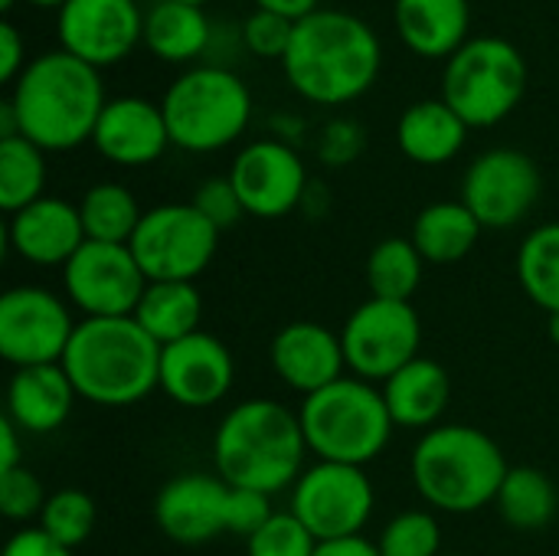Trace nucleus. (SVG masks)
<instances>
[{"label":"nucleus","instance_id":"nucleus-27","mask_svg":"<svg viewBox=\"0 0 559 556\" xmlns=\"http://www.w3.org/2000/svg\"><path fill=\"white\" fill-rule=\"evenodd\" d=\"M481 229L485 226L462 200H439L416 216L409 239L429 265H455L478 246Z\"/></svg>","mask_w":559,"mask_h":556},{"label":"nucleus","instance_id":"nucleus-38","mask_svg":"<svg viewBox=\"0 0 559 556\" xmlns=\"http://www.w3.org/2000/svg\"><path fill=\"white\" fill-rule=\"evenodd\" d=\"M46 498L49 495L43 492L39 478L26 465L13 472H0V511L7 521H29V518L39 521Z\"/></svg>","mask_w":559,"mask_h":556},{"label":"nucleus","instance_id":"nucleus-23","mask_svg":"<svg viewBox=\"0 0 559 556\" xmlns=\"http://www.w3.org/2000/svg\"><path fill=\"white\" fill-rule=\"evenodd\" d=\"M403 46L423 59H449L472 39V0H393Z\"/></svg>","mask_w":559,"mask_h":556},{"label":"nucleus","instance_id":"nucleus-24","mask_svg":"<svg viewBox=\"0 0 559 556\" xmlns=\"http://www.w3.org/2000/svg\"><path fill=\"white\" fill-rule=\"evenodd\" d=\"M383 400L400 429H436L452 400V380L445 367L432 357H416L383 383Z\"/></svg>","mask_w":559,"mask_h":556},{"label":"nucleus","instance_id":"nucleus-16","mask_svg":"<svg viewBox=\"0 0 559 556\" xmlns=\"http://www.w3.org/2000/svg\"><path fill=\"white\" fill-rule=\"evenodd\" d=\"M144 36L138 0H66L56 7V39L95 69L121 62Z\"/></svg>","mask_w":559,"mask_h":556},{"label":"nucleus","instance_id":"nucleus-18","mask_svg":"<svg viewBox=\"0 0 559 556\" xmlns=\"http://www.w3.org/2000/svg\"><path fill=\"white\" fill-rule=\"evenodd\" d=\"M229 485L219 475L187 472L170 478L154 498V521L164 537L183 547H197L226 534Z\"/></svg>","mask_w":559,"mask_h":556},{"label":"nucleus","instance_id":"nucleus-34","mask_svg":"<svg viewBox=\"0 0 559 556\" xmlns=\"http://www.w3.org/2000/svg\"><path fill=\"white\" fill-rule=\"evenodd\" d=\"M95 521H98L95 501L85 492H79V488H62V492H52L46 498V508H43L36 528L43 534H49L56 544L75 551V547H82L92 537Z\"/></svg>","mask_w":559,"mask_h":556},{"label":"nucleus","instance_id":"nucleus-12","mask_svg":"<svg viewBox=\"0 0 559 556\" xmlns=\"http://www.w3.org/2000/svg\"><path fill=\"white\" fill-rule=\"evenodd\" d=\"M75 328L69 305L43 285H16L0 298V357L16 370L62 364Z\"/></svg>","mask_w":559,"mask_h":556},{"label":"nucleus","instance_id":"nucleus-17","mask_svg":"<svg viewBox=\"0 0 559 556\" xmlns=\"http://www.w3.org/2000/svg\"><path fill=\"white\" fill-rule=\"evenodd\" d=\"M233 383L236 360L216 334L197 331L160 351V390L183 410H210L223 403Z\"/></svg>","mask_w":559,"mask_h":556},{"label":"nucleus","instance_id":"nucleus-51","mask_svg":"<svg viewBox=\"0 0 559 556\" xmlns=\"http://www.w3.org/2000/svg\"><path fill=\"white\" fill-rule=\"evenodd\" d=\"M180 3H197V7H203V3H210V0H180Z\"/></svg>","mask_w":559,"mask_h":556},{"label":"nucleus","instance_id":"nucleus-40","mask_svg":"<svg viewBox=\"0 0 559 556\" xmlns=\"http://www.w3.org/2000/svg\"><path fill=\"white\" fill-rule=\"evenodd\" d=\"M190 203H193L219 233L229 229V226H236V223L246 216V206H242V200H239V193H236V187H233L229 177H206V180L197 187V193H193Z\"/></svg>","mask_w":559,"mask_h":556},{"label":"nucleus","instance_id":"nucleus-49","mask_svg":"<svg viewBox=\"0 0 559 556\" xmlns=\"http://www.w3.org/2000/svg\"><path fill=\"white\" fill-rule=\"evenodd\" d=\"M26 3H33V7H62L66 0H26Z\"/></svg>","mask_w":559,"mask_h":556},{"label":"nucleus","instance_id":"nucleus-2","mask_svg":"<svg viewBox=\"0 0 559 556\" xmlns=\"http://www.w3.org/2000/svg\"><path fill=\"white\" fill-rule=\"evenodd\" d=\"M16 131L43 151H72L92 141L105 108L102 69L66 52L62 46L29 56L7 95Z\"/></svg>","mask_w":559,"mask_h":556},{"label":"nucleus","instance_id":"nucleus-21","mask_svg":"<svg viewBox=\"0 0 559 556\" xmlns=\"http://www.w3.org/2000/svg\"><path fill=\"white\" fill-rule=\"evenodd\" d=\"M269 360H272L275 377L301 397H311L347 374L341 334H334L331 328L318 321L285 324L272 338Z\"/></svg>","mask_w":559,"mask_h":556},{"label":"nucleus","instance_id":"nucleus-15","mask_svg":"<svg viewBox=\"0 0 559 556\" xmlns=\"http://www.w3.org/2000/svg\"><path fill=\"white\" fill-rule=\"evenodd\" d=\"M226 177L233 180L246 216L255 220H282L295 213L311 187L298 147L278 138H259L242 144Z\"/></svg>","mask_w":559,"mask_h":556},{"label":"nucleus","instance_id":"nucleus-19","mask_svg":"<svg viewBox=\"0 0 559 556\" xmlns=\"http://www.w3.org/2000/svg\"><path fill=\"white\" fill-rule=\"evenodd\" d=\"M92 147L118 167H147L160 161L170 147L160 102H151L144 95L108 98L95 121Z\"/></svg>","mask_w":559,"mask_h":556},{"label":"nucleus","instance_id":"nucleus-25","mask_svg":"<svg viewBox=\"0 0 559 556\" xmlns=\"http://www.w3.org/2000/svg\"><path fill=\"white\" fill-rule=\"evenodd\" d=\"M468 131L472 128L462 121V115L442 95L419 98L403 108V115L396 121V144L413 164L439 167L462 154Z\"/></svg>","mask_w":559,"mask_h":556},{"label":"nucleus","instance_id":"nucleus-31","mask_svg":"<svg viewBox=\"0 0 559 556\" xmlns=\"http://www.w3.org/2000/svg\"><path fill=\"white\" fill-rule=\"evenodd\" d=\"M423 269L426 259L413 246V239H380L370 256H367V288L370 298H386V301H413V295L423 285Z\"/></svg>","mask_w":559,"mask_h":556},{"label":"nucleus","instance_id":"nucleus-10","mask_svg":"<svg viewBox=\"0 0 559 556\" xmlns=\"http://www.w3.org/2000/svg\"><path fill=\"white\" fill-rule=\"evenodd\" d=\"M423 344V324L413 301L367 298L341 328L347 370L367 383H386L396 370L413 364Z\"/></svg>","mask_w":559,"mask_h":556},{"label":"nucleus","instance_id":"nucleus-4","mask_svg":"<svg viewBox=\"0 0 559 556\" xmlns=\"http://www.w3.org/2000/svg\"><path fill=\"white\" fill-rule=\"evenodd\" d=\"M160 344L134 318H82L62 370L79 400L105 410H124L160 387Z\"/></svg>","mask_w":559,"mask_h":556},{"label":"nucleus","instance_id":"nucleus-36","mask_svg":"<svg viewBox=\"0 0 559 556\" xmlns=\"http://www.w3.org/2000/svg\"><path fill=\"white\" fill-rule=\"evenodd\" d=\"M314 551L318 541L292 511H275L246 541V556H314Z\"/></svg>","mask_w":559,"mask_h":556},{"label":"nucleus","instance_id":"nucleus-9","mask_svg":"<svg viewBox=\"0 0 559 556\" xmlns=\"http://www.w3.org/2000/svg\"><path fill=\"white\" fill-rule=\"evenodd\" d=\"M128 246L147 282H197L219 249V229L193 203H160L144 210Z\"/></svg>","mask_w":559,"mask_h":556},{"label":"nucleus","instance_id":"nucleus-47","mask_svg":"<svg viewBox=\"0 0 559 556\" xmlns=\"http://www.w3.org/2000/svg\"><path fill=\"white\" fill-rule=\"evenodd\" d=\"M272 128H275V138L278 141H288V144H298V134L305 131L301 118L298 115H285V111L272 118Z\"/></svg>","mask_w":559,"mask_h":556},{"label":"nucleus","instance_id":"nucleus-6","mask_svg":"<svg viewBox=\"0 0 559 556\" xmlns=\"http://www.w3.org/2000/svg\"><path fill=\"white\" fill-rule=\"evenodd\" d=\"M170 144L210 154L236 144L252 121V92L236 69L216 62L187 66L160 95Z\"/></svg>","mask_w":559,"mask_h":556},{"label":"nucleus","instance_id":"nucleus-3","mask_svg":"<svg viewBox=\"0 0 559 556\" xmlns=\"http://www.w3.org/2000/svg\"><path fill=\"white\" fill-rule=\"evenodd\" d=\"M305 456L301 419L278 400H242L213 433V465L229 488L272 498L301 478Z\"/></svg>","mask_w":559,"mask_h":556},{"label":"nucleus","instance_id":"nucleus-7","mask_svg":"<svg viewBox=\"0 0 559 556\" xmlns=\"http://www.w3.org/2000/svg\"><path fill=\"white\" fill-rule=\"evenodd\" d=\"M298 419L308 452H314L318 462L357 469L380 459L396 429L383 390L354 374H344L331 387L305 397Z\"/></svg>","mask_w":559,"mask_h":556},{"label":"nucleus","instance_id":"nucleus-35","mask_svg":"<svg viewBox=\"0 0 559 556\" xmlns=\"http://www.w3.org/2000/svg\"><path fill=\"white\" fill-rule=\"evenodd\" d=\"M377 547L380 556H442V528L429 511H403L383 528Z\"/></svg>","mask_w":559,"mask_h":556},{"label":"nucleus","instance_id":"nucleus-43","mask_svg":"<svg viewBox=\"0 0 559 556\" xmlns=\"http://www.w3.org/2000/svg\"><path fill=\"white\" fill-rule=\"evenodd\" d=\"M3 556H75L69 547L56 544L49 534H43L39 528H23L16 531L7 547H3Z\"/></svg>","mask_w":559,"mask_h":556},{"label":"nucleus","instance_id":"nucleus-32","mask_svg":"<svg viewBox=\"0 0 559 556\" xmlns=\"http://www.w3.org/2000/svg\"><path fill=\"white\" fill-rule=\"evenodd\" d=\"M518 282L547 315L559 311V223L531 229L518 249Z\"/></svg>","mask_w":559,"mask_h":556},{"label":"nucleus","instance_id":"nucleus-37","mask_svg":"<svg viewBox=\"0 0 559 556\" xmlns=\"http://www.w3.org/2000/svg\"><path fill=\"white\" fill-rule=\"evenodd\" d=\"M292 33H295V20H288L282 13H272V10H262V7H252L246 13L242 26H239V39L252 56L278 59V62L288 52Z\"/></svg>","mask_w":559,"mask_h":556},{"label":"nucleus","instance_id":"nucleus-5","mask_svg":"<svg viewBox=\"0 0 559 556\" xmlns=\"http://www.w3.org/2000/svg\"><path fill=\"white\" fill-rule=\"evenodd\" d=\"M508 472L501 446L468 423H442L423 433L409 459L419 498L445 514H472L495 505Z\"/></svg>","mask_w":559,"mask_h":556},{"label":"nucleus","instance_id":"nucleus-39","mask_svg":"<svg viewBox=\"0 0 559 556\" xmlns=\"http://www.w3.org/2000/svg\"><path fill=\"white\" fill-rule=\"evenodd\" d=\"M367 144V131L357 118H331L321 131H318V157L328 164V167H344L350 161L360 157Z\"/></svg>","mask_w":559,"mask_h":556},{"label":"nucleus","instance_id":"nucleus-50","mask_svg":"<svg viewBox=\"0 0 559 556\" xmlns=\"http://www.w3.org/2000/svg\"><path fill=\"white\" fill-rule=\"evenodd\" d=\"M13 3H16V0H0V10H3V13H10V10H13Z\"/></svg>","mask_w":559,"mask_h":556},{"label":"nucleus","instance_id":"nucleus-46","mask_svg":"<svg viewBox=\"0 0 559 556\" xmlns=\"http://www.w3.org/2000/svg\"><path fill=\"white\" fill-rule=\"evenodd\" d=\"M252 3L262 7V10L282 13L288 20H301V16H308V13H314L321 7L318 0H252Z\"/></svg>","mask_w":559,"mask_h":556},{"label":"nucleus","instance_id":"nucleus-8","mask_svg":"<svg viewBox=\"0 0 559 556\" xmlns=\"http://www.w3.org/2000/svg\"><path fill=\"white\" fill-rule=\"evenodd\" d=\"M527 59L508 36H472L445 59L442 98L468 128H495L527 95Z\"/></svg>","mask_w":559,"mask_h":556},{"label":"nucleus","instance_id":"nucleus-29","mask_svg":"<svg viewBox=\"0 0 559 556\" xmlns=\"http://www.w3.org/2000/svg\"><path fill=\"white\" fill-rule=\"evenodd\" d=\"M79 213H82V226H85V239L92 242H118L128 246L144 210L138 206V197L115 180H102L92 184L82 200H79Z\"/></svg>","mask_w":559,"mask_h":556},{"label":"nucleus","instance_id":"nucleus-22","mask_svg":"<svg viewBox=\"0 0 559 556\" xmlns=\"http://www.w3.org/2000/svg\"><path fill=\"white\" fill-rule=\"evenodd\" d=\"M79 393L62 364L13 370L7 387V419L29 436L56 433L75 406Z\"/></svg>","mask_w":559,"mask_h":556},{"label":"nucleus","instance_id":"nucleus-14","mask_svg":"<svg viewBox=\"0 0 559 556\" xmlns=\"http://www.w3.org/2000/svg\"><path fill=\"white\" fill-rule=\"evenodd\" d=\"M544 190L540 167L518 147L481 151L462 177V203L485 229H511L531 216Z\"/></svg>","mask_w":559,"mask_h":556},{"label":"nucleus","instance_id":"nucleus-28","mask_svg":"<svg viewBox=\"0 0 559 556\" xmlns=\"http://www.w3.org/2000/svg\"><path fill=\"white\" fill-rule=\"evenodd\" d=\"M200 318H203V298L193 282H147V292L134 311V321L160 347L197 334Z\"/></svg>","mask_w":559,"mask_h":556},{"label":"nucleus","instance_id":"nucleus-44","mask_svg":"<svg viewBox=\"0 0 559 556\" xmlns=\"http://www.w3.org/2000/svg\"><path fill=\"white\" fill-rule=\"evenodd\" d=\"M314 556H380V547L367 541L364 534H357V537H341V541H321Z\"/></svg>","mask_w":559,"mask_h":556},{"label":"nucleus","instance_id":"nucleus-11","mask_svg":"<svg viewBox=\"0 0 559 556\" xmlns=\"http://www.w3.org/2000/svg\"><path fill=\"white\" fill-rule=\"evenodd\" d=\"M377 492L364 469L337 465V462H314L301 472L292 485V514L321 541H341L364 534L367 521L373 518Z\"/></svg>","mask_w":559,"mask_h":556},{"label":"nucleus","instance_id":"nucleus-41","mask_svg":"<svg viewBox=\"0 0 559 556\" xmlns=\"http://www.w3.org/2000/svg\"><path fill=\"white\" fill-rule=\"evenodd\" d=\"M272 501L262 492H249V488H233L229 492V505H226V534L236 537H252L269 518H272Z\"/></svg>","mask_w":559,"mask_h":556},{"label":"nucleus","instance_id":"nucleus-30","mask_svg":"<svg viewBox=\"0 0 559 556\" xmlns=\"http://www.w3.org/2000/svg\"><path fill=\"white\" fill-rule=\"evenodd\" d=\"M495 505L514 531H540L557 514V488L540 469L511 465Z\"/></svg>","mask_w":559,"mask_h":556},{"label":"nucleus","instance_id":"nucleus-48","mask_svg":"<svg viewBox=\"0 0 559 556\" xmlns=\"http://www.w3.org/2000/svg\"><path fill=\"white\" fill-rule=\"evenodd\" d=\"M547 334H550V341L559 347V311L557 315H547Z\"/></svg>","mask_w":559,"mask_h":556},{"label":"nucleus","instance_id":"nucleus-33","mask_svg":"<svg viewBox=\"0 0 559 556\" xmlns=\"http://www.w3.org/2000/svg\"><path fill=\"white\" fill-rule=\"evenodd\" d=\"M46 187V151L23 134L0 138V210L10 216L36 203Z\"/></svg>","mask_w":559,"mask_h":556},{"label":"nucleus","instance_id":"nucleus-13","mask_svg":"<svg viewBox=\"0 0 559 556\" xmlns=\"http://www.w3.org/2000/svg\"><path fill=\"white\" fill-rule=\"evenodd\" d=\"M62 292L82 318H134L147 292V275L131 246L85 239L62 269Z\"/></svg>","mask_w":559,"mask_h":556},{"label":"nucleus","instance_id":"nucleus-42","mask_svg":"<svg viewBox=\"0 0 559 556\" xmlns=\"http://www.w3.org/2000/svg\"><path fill=\"white\" fill-rule=\"evenodd\" d=\"M26 62L29 59H26V39H23V33L13 26V20H3L0 23V82L3 85H13Z\"/></svg>","mask_w":559,"mask_h":556},{"label":"nucleus","instance_id":"nucleus-45","mask_svg":"<svg viewBox=\"0 0 559 556\" xmlns=\"http://www.w3.org/2000/svg\"><path fill=\"white\" fill-rule=\"evenodd\" d=\"M16 433H20V429H16L10 419L0 423V472L20 469V436H16Z\"/></svg>","mask_w":559,"mask_h":556},{"label":"nucleus","instance_id":"nucleus-20","mask_svg":"<svg viewBox=\"0 0 559 556\" xmlns=\"http://www.w3.org/2000/svg\"><path fill=\"white\" fill-rule=\"evenodd\" d=\"M85 246L79 203L62 197H39L36 203L7 216V249L39 269H66Z\"/></svg>","mask_w":559,"mask_h":556},{"label":"nucleus","instance_id":"nucleus-1","mask_svg":"<svg viewBox=\"0 0 559 556\" xmlns=\"http://www.w3.org/2000/svg\"><path fill=\"white\" fill-rule=\"evenodd\" d=\"M383 66L377 29L354 10L318 7L295 20L282 72L288 85L311 105L341 108L367 95Z\"/></svg>","mask_w":559,"mask_h":556},{"label":"nucleus","instance_id":"nucleus-26","mask_svg":"<svg viewBox=\"0 0 559 556\" xmlns=\"http://www.w3.org/2000/svg\"><path fill=\"white\" fill-rule=\"evenodd\" d=\"M213 43V23L203 7L180 0H154L144 10V36L151 56L164 62H193Z\"/></svg>","mask_w":559,"mask_h":556}]
</instances>
